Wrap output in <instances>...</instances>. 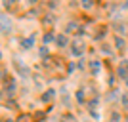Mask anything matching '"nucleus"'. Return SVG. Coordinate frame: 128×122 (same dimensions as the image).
Instances as JSON below:
<instances>
[{
    "instance_id": "f257e3e1",
    "label": "nucleus",
    "mask_w": 128,
    "mask_h": 122,
    "mask_svg": "<svg viewBox=\"0 0 128 122\" xmlns=\"http://www.w3.org/2000/svg\"><path fill=\"white\" fill-rule=\"evenodd\" d=\"M0 27H2V31H4V32H8V31H10L12 23H10V19H8L6 15H0Z\"/></svg>"
},
{
    "instance_id": "f03ea898",
    "label": "nucleus",
    "mask_w": 128,
    "mask_h": 122,
    "mask_svg": "<svg viewBox=\"0 0 128 122\" xmlns=\"http://www.w3.org/2000/svg\"><path fill=\"white\" fill-rule=\"evenodd\" d=\"M0 94H2V92H0ZM0 97H2V96H0Z\"/></svg>"
}]
</instances>
